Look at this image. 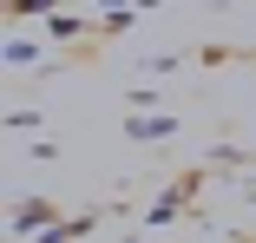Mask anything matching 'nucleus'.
Instances as JSON below:
<instances>
[{"instance_id": "1", "label": "nucleus", "mask_w": 256, "mask_h": 243, "mask_svg": "<svg viewBox=\"0 0 256 243\" xmlns=\"http://www.w3.org/2000/svg\"><path fill=\"white\" fill-rule=\"evenodd\" d=\"M138 138H171V118H132Z\"/></svg>"}, {"instance_id": "2", "label": "nucleus", "mask_w": 256, "mask_h": 243, "mask_svg": "<svg viewBox=\"0 0 256 243\" xmlns=\"http://www.w3.org/2000/svg\"><path fill=\"white\" fill-rule=\"evenodd\" d=\"M7 66H33V46L26 40H7Z\"/></svg>"}, {"instance_id": "3", "label": "nucleus", "mask_w": 256, "mask_h": 243, "mask_svg": "<svg viewBox=\"0 0 256 243\" xmlns=\"http://www.w3.org/2000/svg\"><path fill=\"white\" fill-rule=\"evenodd\" d=\"M40 217H46V204H20V210H14V230H26V224H40Z\"/></svg>"}]
</instances>
